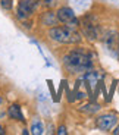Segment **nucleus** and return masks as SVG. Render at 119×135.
<instances>
[{
    "instance_id": "f257e3e1",
    "label": "nucleus",
    "mask_w": 119,
    "mask_h": 135,
    "mask_svg": "<svg viewBox=\"0 0 119 135\" xmlns=\"http://www.w3.org/2000/svg\"><path fill=\"white\" fill-rule=\"evenodd\" d=\"M63 65L66 66L68 71L72 74H78V72H88L93 68V62L87 53L81 50H74L68 53L63 57Z\"/></svg>"
},
{
    "instance_id": "f03ea898",
    "label": "nucleus",
    "mask_w": 119,
    "mask_h": 135,
    "mask_svg": "<svg viewBox=\"0 0 119 135\" xmlns=\"http://www.w3.org/2000/svg\"><path fill=\"white\" fill-rule=\"evenodd\" d=\"M49 37L51 40L58 41V43H63V44H71V43H78L81 40L79 34L75 30L68 27H53L49 31Z\"/></svg>"
},
{
    "instance_id": "7ed1b4c3",
    "label": "nucleus",
    "mask_w": 119,
    "mask_h": 135,
    "mask_svg": "<svg viewBox=\"0 0 119 135\" xmlns=\"http://www.w3.org/2000/svg\"><path fill=\"white\" fill-rule=\"evenodd\" d=\"M58 21L62 22V24H65V27L72 28V30H75L79 24L77 16H75V13H74V10L71 7H60L58 10Z\"/></svg>"
},
{
    "instance_id": "20e7f679",
    "label": "nucleus",
    "mask_w": 119,
    "mask_h": 135,
    "mask_svg": "<svg viewBox=\"0 0 119 135\" xmlns=\"http://www.w3.org/2000/svg\"><path fill=\"white\" fill-rule=\"evenodd\" d=\"M96 123H97V128L102 129V131H110L118 123V118H116V115L106 113V115L99 116L97 120H96Z\"/></svg>"
},
{
    "instance_id": "39448f33",
    "label": "nucleus",
    "mask_w": 119,
    "mask_h": 135,
    "mask_svg": "<svg viewBox=\"0 0 119 135\" xmlns=\"http://www.w3.org/2000/svg\"><path fill=\"white\" fill-rule=\"evenodd\" d=\"M32 12H34V3L31 0H24L19 3V7H18V18L19 19H28Z\"/></svg>"
},
{
    "instance_id": "423d86ee",
    "label": "nucleus",
    "mask_w": 119,
    "mask_h": 135,
    "mask_svg": "<svg viewBox=\"0 0 119 135\" xmlns=\"http://www.w3.org/2000/svg\"><path fill=\"white\" fill-rule=\"evenodd\" d=\"M84 79L87 81V87H88V90H90L91 87L99 84V74H97V72H87Z\"/></svg>"
},
{
    "instance_id": "0eeeda50",
    "label": "nucleus",
    "mask_w": 119,
    "mask_h": 135,
    "mask_svg": "<svg viewBox=\"0 0 119 135\" xmlns=\"http://www.w3.org/2000/svg\"><path fill=\"white\" fill-rule=\"evenodd\" d=\"M9 116L12 119H18V120L21 122H24V115H22V112H21V107L18 104H13V106H10L9 107Z\"/></svg>"
},
{
    "instance_id": "6e6552de",
    "label": "nucleus",
    "mask_w": 119,
    "mask_h": 135,
    "mask_svg": "<svg viewBox=\"0 0 119 135\" xmlns=\"http://www.w3.org/2000/svg\"><path fill=\"white\" fill-rule=\"evenodd\" d=\"M44 132V126H43V122L40 119H34L32 123H31V134L34 135H41Z\"/></svg>"
},
{
    "instance_id": "1a4fd4ad",
    "label": "nucleus",
    "mask_w": 119,
    "mask_h": 135,
    "mask_svg": "<svg viewBox=\"0 0 119 135\" xmlns=\"http://www.w3.org/2000/svg\"><path fill=\"white\" fill-rule=\"evenodd\" d=\"M56 21H58V16H55L51 12H47V13L44 15V18H43V22H44V25H55Z\"/></svg>"
},
{
    "instance_id": "9d476101",
    "label": "nucleus",
    "mask_w": 119,
    "mask_h": 135,
    "mask_svg": "<svg viewBox=\"0 0 119 135\" xmlns=\"http://www.w3.org/2000/svg\"><path fill=\"white\" fill-rule=\"evenodd\" d=\"M12 0H2V6L4 7V9H10L12 7Z\"/></svg>"
},
{
    "instance_id": "9b49d317",
    "label": "nucleus",
    "mask_w": 119,
    "mask_h": 135,
    "mask_svg": "<svg viewBox=\"0 0 119 135\" xmlns=\"http://www.w3.org/2000/svg\"><path fill=\"white\" fill-rule=\"evenodd\" d=\"M58 134L59 135H65V134H66V128H65V126H60L59 131H58Z\"/></svg>"
},
{
    "instance_id": "f8f14e48",
    "label": "nucleus",
    "mask_w": 119,
    "mask_h": 135,
    "mask_svg": "<svg viewBox=\"0 0 119 135\" xmlns=\"http://www.w3.org/2000/svg\"><path fill=\"white\" fill-rule=\"evenodd\" d=\"M113 134H115V135H119V126L115 129V131H113Z\"/></svg>"
},
{
    "instance_id": "ddd939ff",
    "label": "nucleus",
    "mask_w": 119,
    "mask_h": 135,
    "mask_svg": "<svg viewBox=\"0 0 119 135\" xmlns=\"http://www.w3.org/2000/svg\"><path fill=\"white\" fill-rule=\"evenodd\" d=\"M2 132H3V129H2V126H0V134H2Z\"/></svg>"
},
{
    "instance_id": "4468645a",
    "label": "nucleus",
    "mask_w": 119,
    "mask_h": 135,
    "mask_svg": "<svg viewBox=\"0 0 119 135\" xmlns=\"http://www.w3.org/2000/svg\"><path fill=\"white\" fill-rule=\"evenodd\" d=\"M0 104H2V97H0Z\"/></svg>"
}]
</instances>
